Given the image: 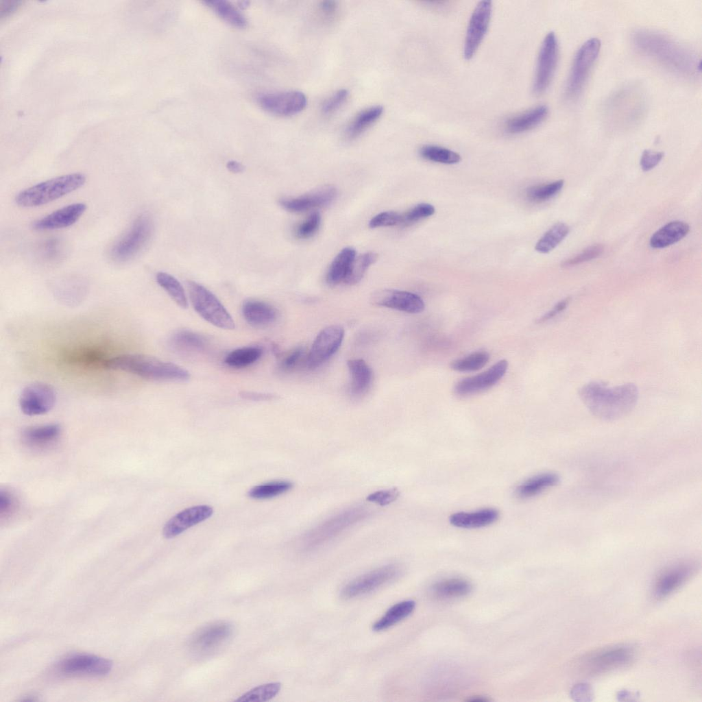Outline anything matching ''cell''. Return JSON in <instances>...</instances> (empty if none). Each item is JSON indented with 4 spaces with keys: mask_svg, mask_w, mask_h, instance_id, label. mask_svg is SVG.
<instances>
[{
    "mask_svg": "<svg viewBox=\"0 0 702 702\" xmlns=\"http://www.w3.org/2000/svg\"><path fill=\"white\" fill-rule=\"evenodd\" d=\"M632 40L639 51L675 72L691 75L701 71V60L691 51L661 33L639 29Z\"/></svg>",
    "mask_w": 702,
    "mask_h": 702,
    "instance_id": "cell-1",
    "label": "cell"
},
{
    "mask_svg": "<svg viewBox=\"0 0 702 702\" xmlns=\"http://www.w3.org/2000/svg\"><path fill=\"white\" fill-rule=\"evenodd\" d=\"M579 394L594 415L607 421L628 414L638 399V388L632 383L609 387L599 382H591L582 387Z\"/></svg>",
    "mask_w": 702,
    "mask_h": 702,
    "instance_id": "cell-2",
    "label": "cell"
},
{
    "mask_svg": "<svg viewBox=\"0 0 702 702\" xmlns=\"http://www.w3.org/2000/svg\"><path fill=\"white\" fill-rule=\"evenodd\" d=\"M105 367L152 380L185 381L190 378L189 372L182 367L144 354H128L108 359Z\"/></svg>",
    "mask_w": 702,
    "mask_h": 702,
    "instance_id": "cell-3",
    "label": "cell"
},
{
    "mask_svg": "<svg viewBox=\"0 0 702 702\" xmlns=\"http://www.w3.org/2000/svg\"><path fill=\"white\" fill-rule=\"evenodd\" d=\"M86 180V176L82 173L62 175L21 191L14 200L21 207L40 206L77 190Z\"/></svg>",
    "mask_w": 702,
    "mask_h": 702,
    "instance_id": "cell-4",
    "label": "cell"
},
{
    "mask_svg": "<svg viewBox=\"0 0 702 702\" xmlns=\"http://www.w3.org/2000/svg\"><path fill=\"white\" fill-rule=\"evenodd\" d=\"M153 230L150 217L138 215L126 232L112 245L110 258L118 263H126L135 257L149 241Z\"/></svg>",
    "mask_w": 702,
    "mask_h": 702,
    "instance_id": "cell-5",
    "label": "cell"
},
{
    "mask_svg": "<svg viewBox=\"0 0 702 702\" xmlns=\"http://www.w3.org/2000/svg\"><path fill=\"white\" fill-rule=\"evenodd\" d=\"M191 302L195 311L210 324L226 330H232L235 323L219 299L202 285L187 282Z\"/></svg>",
    "mask_w": 702,
    "mask_h": 702,
    "instance_id": "cell-6",
    "label": "cell"
},
{
    "mask_svg": "<svg viewBox=\"0 0 702 702\" xmlns=\"http://www.w3.org/2000/svg\"><path fill=\"white\" fill-rule=\"evenodd\" d=\"M367 515L363 507H354L339 513L311 529L303 537L304 549L312 550L333 539Z\"/></svg>",
    "mask_w": 702,
    "mask_h": 702,
    "instance_id": "cell-7",
    "label": "cell"
},
{
    "mask_svg": "<svg viewBox=\"0 0 702 702\" xmlns=\"http://www.w3.org/2000/svg\"><path fill=\"white\" fill-rule=\"evenodd\" d=\"M601 45L598 38H591L577 51L565 88L568 99H574L580 94L598 56Z\"/></svg>",
    "mask_w": 702,
    "mask_h": 702,
    "instance_id": "cell-8",
    "label": "cell"
},
{
    "mask_svg": "<svg viewBox=\"0 0 702 702\" xmlns=\"http://www.w3.org/2000/svg\"><path fill=\"white\" fill-rule=\"evenodd\" d=\"M233 634V627L227 622H217L197 631L189 640L190 651L197 656H207L215 653L227 642Z\"/></svg>",
    "mask_w": 702,
    "mask_h": 702,
    "instance_id": "cell-9",
    "label": "cell"
},
{
    "mask_svg": "<svg viewBox=\"0 0 702 702\" xmlns=\"http://www.w3.org/2000/svg\"><path fill=\"white\" fill-rule=\"evenodd\" d=\"M400 571V567L395 564L371 570L347 583L341 591V596L351 599L370 593L396 579Z\"/></svg>",
    "mask_w": 702,
    "mask_h": 702,
    "instance_id": "cell-10",
    "label": "cell"
},
{
    "mask_svg": "<svg viewBox=\"0 0 702 702\" xmlns=\"http://www.w3.org/2000/svg\"><path fill=\"white\" fill-rule=\"evenodd\" d=\"M343 338L344 329L339 325H332L322 330L306 354V367L313 370L321 366L339 350Z\"/></svg>",
    "mask_w": 702,
    "mask_h": 702,
    "instance_id": "cell-11",
    "label": "cell"
},
{
    "mask_svg": "<svg viewBox=\"0 0 702 702\" xmlns=\"http://www.w3.org/2000/svg\"><path fill=\"white\" fill-rule=\"evenodd\" d=\"M558 60V42L553 32L544 38L542 43L535 71L533 90L536 95L543 93L548 87L553 77Z\"/></svg>",
    "mask_w": 702,
    "mask_h": 702,
    "instance_id": "cell-12",
    "label": "cell"
},
{
    "mask_svg": "<svg viewBox=\"0 0 702 702\" xmlns=\"http://www.w3.org/2000/svg\"><path fill=\"white\" fill-rule=\"evenodd\" d=\"M57 667L65 675L99 677L110 673L112 662L97 655L77 653L62 659Z\"/></svg>",
    "mask_w": 702,
    "mask_h": 702,
    "instance_id": "cell-13",
    "label": "cell"
},
{
    "mask_svg": "<svg viewBox=\"0 0 702 702\" xmlns=\"http://www.w3.org/2000/svg\"><path fill=\"white\" fill-rule=\"evenodd\" d=\"M492 1L483 0L476 5L468 23L466 31L463 56L466 60L471 59L482 43L489 25L492 15Z\"/></svg>",
    "mask_w": 702,
    "mask_h": 702,
    "instance_id": "cell-14",
    "label": "cell"
},
{
    "mask_svg": "<svg viewBox=\"0 0 702 702\" xmlns=\"http://www.w3.org/2000/svg\"><path fill=\"white\" fill-rule=\"evenodd\" d=\"M257 101L265 111L278 116H291L302 111L307 104L305 95L298 90H288L260 95Z\"/></svg>",
    "mask_w": 702,
    "mask_h": 702,
    "instance_id": "cell-15",
    "label": "cell"
},
{
    "mask_svg": "<svg viewBox=\"0 0 702 702\" xmlns=\"http://www.w3.org/2000/svg\"><path fill=\"white\" fill-rule=\"evenodd\" d=\"M56 394L50 385L36 382L27 385L19 398L22 412L27 415H42L49 411L55 405Z\"/></svg>",
    "mask_w": 702,
    "mask_h": 702,
    "instance_id": "cell-16",
    "label": "cell"
},
{
    "mask_svg": "<svg viewBox=\"0 0 702 702\" xmlns=\"http://www.w3.org/2000/svg\"><path fill=\"white\" fill-rule=\"evenodd\" d=\"M371 301L376 306L408 313H421L425 307L423 300L417 294L395 289L376 291L371 297Z\"/></svg>",
    "mask_w": 702,
    "mask_h": 702,
    "instance_id": "cell-17",
    "label": "cell"
},
{
    "mask_svg": "<svg viewBox=\"0 0 702 702\" xmlns=\"http://www.w3.org/2000/svg\"><path fill=\"white\" fill-rule=\"evenodd\" d=\"M508 362L500 360L486 371L459 380L455 387L457 395L465 396L486 390L496 385L505 374Z\"/></svg>",
    "mask_w": 702,
    "mask_h": 702,
    "instance_id": "cell-18",
    "label": "cell"
},
{
    "mask_svg": "<svg viewBox=\"0 0 702 702\" xmlns=\"http://www.w3.org/2000/svg\"><path fill=\"white\" fill-rule=\"evenodd\" d=\"M86 208V204L82 202L69 204L34 221L32 228L34 230L45 231L69 227L79 220Z\"/></svg>",
    "mask_w": 702,
    "mask_h": 702,
    "instance_id": "cell-19",
    "label": "cell"
},
{
    "mask_svg": "<svg viewBox=\"0 0 702 702\" xmlns=\"http://www.w3.org/2000/svg\"><path fill=\"white\" fill-rule=\"evenodd\" d=\"M213 513L212 507L207 505L186 508L167 522L163 527L162 534L167 539L175 537L189 528L206 520Z\"/></svg>",
    "mask_w": 702,
    "mask_h": 702,
    "instance_id": "cell-20",
    "label": "cell"
},
{
    "mask_svg": "<svg viewBox=\"0 0 702 702\" xmlns=\"http://www.w3.org/2000/svg\"><path fill=\"white\" fill-rule=\"evenodd\" d=\"M336 189L330 186L322 187L316 191L296 197L280 199V206L285 210L299 213L313 208L330 204L335 198Z\"/></svg>",
    "mask_w": 702,
    "mask_h": 702,
    "instance_id": "cell-21",
    "label": "cell"
},
{
    "mask_svg": "<svg viewBox=\"0 0 702 702\" xmlns=\"http://www.w3.org/2000/svg\"><path fill=\"white\" fill-rule=\"evenodd\" d=\"M633 655V649L629 646L610 648L591 657L587 668L594 673L615 669L630 663Z\"/></svg>",
    "mask_w": 702,
    "mask_h": 702,
    "instance_id": "cell-22",
    "label": "cell"
},
{
    "mask_svg": "<svg viewBox=\"0 0 702 702\" xmlns=\"http://www.w3.org/2000/svg\"><path fill=\"white\" fill-rule=\"evenodd\" d=\"M241 312L245 320L251 326L263 328L273 324L278 311L272 305L261 300H249L243 302Z\"/></svg>",
    "mask_w": 702,
    "mask_h": 702,
    "instance_id": "cell-23",
    "label": "cell"
},
{
    "mask_svg": "<svg viewBox=\"0 0 702 702\" xmlns=\"http://www.w3.org/2000/svg\"><path fill=\"white\" fill-rule=\"evenodd\" d=\"M693 570L692 565L689 564H681L670 568L656 582V596L662 598L675 591L689 579Z\"/></svg>",
    "mask_w": 702,
    "mask_h": 702,
    "instance_id": "cell-24",
    "label": "cell"
},
{
    "mask_svg": "<svg viewBox=\"0 0 702 702\" xmlns=\"http://www.w3.org/2000/svg\"><path fill=\"white\" fill-rule=\"evenodd\" d=\"M548 108L540 105L509 118L505 123L508 134H517L531 130L539 125L547 117Z\"/></svg>",
    "mask_w": 702,
    "mask_h": 702,
    "instance_id": "cell-25",
    "label": "cell"
},
{
    "mask_svg": "<svg viewBox=\"0 0 702 702\" xmlns=\"http://www.w3.org/2000/svg\"><path fill=\"white\" fill-rule=\"evenodd\" d=\"M499 518V512L493 508H485L470 512H457L450 516L452 525L463 529H476L489 526Z\"/></svg>",
    "mask_w": 702,
    "mask_h": 702,
    "instance_id": "cell-26",
    "label": "cell"
},
{
    "mask_svg": "<svg viewBox=\"0 0 702 702\" xmlns=\"http://www.w3.org/2000/svg\"><path fill=\"white\" fill-rule=\"evenodd\" d=\"M350 375V393L354 396H361L370 389L373 372L368 364L361 359H350L347 362Z\"/></svg>",
    "mask_w": 702,
    "mask_h": 702,
    "instance_id": "cell-27",
    "label": "cell"
},
{
    "mask_svg": "<svg viewBox=\"0 0 702 702\" xmlns=\"http://www.w3.org/2000/svg\"><path fill=\"white\" fill-rule=\"evenodd\" d=\"M690 231V226L682 221L668 222L657 230L650 239V245L653 248L662 249L671 245L683 237Z\"/></svg>",
    "mask_w": 702,
    "mask_h": 702,
    "instance_id": "cell-28",
    "label": "cell"
},
{
    "mask_svg": "<svg viewBox=\"0 0 702 702\" xmlns=\"http://www.w3.org/2000/svg\"><path fill=\"white\" fill-rule=\"evenodd\" d=\"M559 481V476L555 473H541L520 484L516 489V495L519 498L527 499L556 485Z\"/></svg>",
    "mask_w": 702,
    "mask_h": 702,
    "instance_id": "cell-29",
    "label": "cell"
},
{
    "mask_svg": "<svg viewBox=\"0 0 702 702\" xmlns=\"http://www.w3.org/2000/svg\"><path fill=\"white\" fill-rule=\"evenodd\" d=\"M356 256V251L352 247L341 250L329 266L326 274L328 284L334 286L344 282Z\"/></svg>",
    "mask_w": 702,
    "mask_h": 702,
    "instance_id": "cell-30",
    "label": "cell"
},
{
    "mask_svg": "<svg viewBox=\"0 0 702 702\" xmlns=\"http://www.w3.org/2000/svg\"><path fill=\"white\" fill-rule=\"evenodd\" d=\"M472 589V585L468 580L451 578L435 583L431 588V592L435 598L446 600L465 596Z\"/></svg>",
    "mask_w": 702,
    "mask_h": 702,
    "instance_id": "cell-31",
    "label": "cell"
},
{
    "mask_svg": "<svg viewBox=\"0 0 702 702\" xmlns=\"http://www.w3.org/2000/svg\"><path fill=\"white\" fill-rule=\"evenodd\" d=\"M383 112V108L379 105L361 110L347 126L345 131L346 137L349 140L357 138L374 123L381 117Z\"/></svg>",
    "mask_w": 702,
    "mask_h": 702,
    "instance_id": "cell-32",
    "label": "cell"
},
{
    "mask_svg": "<svg viewBox=\"0 0 702 702\" xmlns=\"http://www.w3.org/2000/svg\"><path fill=\"white\" fill-rule=\"evenodd\" d=\"M415 602L407 600L391 607L372 626L374 631L386 630L408 617L414 610Z\"/></svg>",
    "mask_w": 702,
    "mask_h": 702,
    "instance_id": "cell-33",
    "label": "cell"
},
{
    "mask_svg": "<svg viewBox=\"0 0 702 702\" xmlns=\"http://www.w3.org/2000/svg\"><path fill=\"white\" fill-rule=\"evenodd\" d=\"M204 3L222 20L237 28L246 27L245 16L230 2L225 0L205 1Z\"/></svg>",
    "mask_w": 702,
    "mask_h": 702,
    "instance_id": "cell-34",
    "label": "cell"
},
{
    "mask_svg": "<svg viewBox=\"0 0 702 702\" xmlns=\"http://www.w3.org/2000/svg\"><path fill=\"white\" fill-rule=\"evenodd\" d=\"M171 346L177 350L184 352H196L205 350L207 342L201 335L189 330L176 332L171 339Z\"/></svg>",
    "mask_w": 702,
    "mask_h": 702,
    "instance_id": "cell-35",
    "label": "cell"
},
{
    "mask_svg": "<svg viewBox=\"0 0 702 702\" xmlns=\"http://www.w3.org/2000/svg\"><path fill=\"white\" fill-rule=\"evenodd\" d=\"M263 350L257 346H246L229 352L224 363L229 367L243 368L256 363L261 357Z\"/></svg>",
    "mask_w": 702,
    "mask_h": 702,
    "instance_id": "cell-36",
    "label": "cell"
},
{
    "mask_svg": "<svg viewBox=\"0 0 702 702\" xmlns=\"http://www.w3.org/2000/svg\"><path fill=\"white\" fill-rule=\"evenodd\" d=\"M569 227L559 222L551 227L537 242L535 249L540 253L547 254L554 250L568 234Z\"/></svg>",
    "mask_w": 702,
    "mask_h": 702,
    "instance_id": "cell-37",
    "label": "cell"
},
{
    "mask_svg": "<svg viewBox=\"0 0 702 702\" xmlns=\"http://www.w3.org/2000/svg\"><path fill=\"white\" fill-rule=\"evenodd\" d=\"M156 280L177 305L182 308L188 307V300L184 288L175 277L161 271L157 273Z\"/></svg>",
    "mask_w": 702,
    "mask_h": 702,
    "instance_id": "cell-38",
    "label": "cell"
},
{
    "mask_svg": "<svg viewBox=\"0 0 702 702\" xmlns=\"http://www.w3.org/2000/svg\"><path fill=\"white\" fill-rule=\"evenodd\" d=\"M292 487L293 484L287 481H271L253 487L247 495L254 499H268L286 493Z\"/></svg>",
    "mask_w": 702,
    "mask_h": 702,
    "instance_id": "cell-39",
    "label": "cell"
},
{
    "mask_svg": "<svg viewBox=\"0 0 702 702\" xmlns=\"http://www.w3.org/2000/svg\"><path fill=\"white\" fill-rule=\"evenodd\" d=\"M60 427L58 424H47L31 427L23 432L25 439L35 445H43L55 440L60 433Z\"/></svg>",
    "mask_w": 702,
    "mask_h": 702,
    "instance_id": "cell-40",
    "label": "cell"
},
{
    "mask_svg": "<svg viewBox=\"0 0 702 702\" xmlns=\"http://www.w3.org/2000/svg\"><path fill=\"white\" fill-rule=\"evenodd\" d=\"M281 689L279 682H271L252 688L241 695L235 702H264L274 698Z\"/></svg>",
    "mask_w": 702,
    "mask_h": 702,
    "instance_id": "cell-41",
    "label": "cell"
},
{
    "mask_svg": "<svg viewBox=\"0 0 702 702\" xmlns=\"http://www.w3.org/2000/svg\"><path fill=\"white\" fill-rule=\"evenodd\" d=\"M420 156L428 160L442 164L452 165L460 162V155L449 149L433 145H427L420 149Z\"/></svg>",
    "mask_w": 702,
    "mask_h": 702,
    "instance_id": "cell-42",
    "label": "cell"
},
{
    "mask_svg": "<svg viewBox=\"0 0 702 702\" xmlns=\"http://www.w3.org/2000/svg\"><path fill=\"white\" fill-rule=\"evenodd\" d=\"M376 259L377 254L374 252H367L356 256L344 282L350 285L357 284L363 278L370 265L376 261Z\"/></svg>",
    "mask_w": 702,
    "mask_h": 702,
    "instance_id": "cell-43",
    "label": "cell"
},
{
    "mask_svg": "<svg viewBox=\"0 0 702 702\" xmlns=\"http://www.w3.org/2000/svg\"><path fill=\"white\" fill-rule=\"evenodd\" d=\"M489 359V354L487 352L478 351L452 361L450 367L457 372L476 371L486 365Z\"/></svg>",
    "mask_w": 702,
    "mask_h": 702,
    "instance_id": "cell-44",
    "label": "cell"
},
{
    "mask_svg": "<svg viewBox=\"0 0 702 702\" xmlns=\"http://www.w3.org/2000/svg\"><path fill=\"white\" fill-rule=\"evenodd\" d=\"M564 181L559 180L548 184L533 186L526 191L527 197L533 202H540L556 195L563 188Z\"/></svg>",
    "mask_w": 702,
    "mask_h": 702,
    "instance_id": "cell-45",
    "label": "cell"
},
{
    "mask_svg": "<svg viewBox=\"0 0 702 702\" xmlns=\"http://www.w3.org/2000/svg\"><path fill=\"white\" fill-rule=\"evenodd\" d=\"M435 212L434 206L430 204H417L405 213L402 214V224L407 225L417 222L433 215Z\"/></svg>",
    "mask_w": 702,
    "mask_h": 702,
    "instance_id": "cell-46",
    "label": "cell"
},
{
    "mask_svg": "<svg viewBox=\"0 0 702 702\" xmlns=\"http://www.w3.org/2000/svg\"><path fill=\"white\" fill-rule=\"evenodd\" d=\"M306 355L301 347L290 351L281 361L280 368L285 372H292L302 365L306 366Z\"/></svg>",
    "mask_w": 702,
    "mask_h": 702,
    "instance_id": "cell-47",
    "label": "cell"
},
{
    "mask_svg": "<svg viewBox=\"0 0 702 702\" xmlns=\"http://www.w3.org/2000/svg\"><path fill=\"white\" fill-rule=\"evenodd\" d=\"M604 247L601 244H596L588 247L581 253L572 256L562 263L563 267H573L581 263L593 260L598 257L603 252Z\"/></svg>",
    "mask_w": 702,
    "mask_h": 702,
    "instance_id": "cell-48",
    "label": "cell"
},
{
    "mask_svg": "<svg viewBox=\"0 0 702 702\" xmlns=\"http://www.w3.org/2000/svg\"><path fill=\"white\" fill-rule=\"evenodd\" d=\"M321 223V215L318 212L312 213L296 229V235L300 239L313 236L318 230Z\"/></svg>",
    "mask_w": 702,
    "mask_h": 702,
    "instance_id": "cell-49",
    "label": "cell"
},
{
    "mask_svg": "<svg viewBox=\"0 0 702 702\" xmlns=\"http://www.w3.org/2000/svg\"><path fill=\"white\" fill-rule=\"evenodd\" d=\"M399 224H402V214L394 211H385L378 213L372 217L369 222V226L372 228L394 226Z\"/></svg>",
    "mask_w": 702,
    "mask_h": 702,
    "instance_id": "cell-50",
    "label": "cell"
},
{
    "mask_svg": "<svg viewBox=\"0 0 702 702\" xmlns=\"http://www.w3.org/2000/svg\"><path fill=\"white\" fill-rule=\"evenodd\" d=\"M349 92L346 89H339L326 99L322 105V111L324 114H330L337 111L346 101Z\"/></svg>",
    "mask_w": 702,
    "mask_h": 702,
    "instance_id": "cell-51",
    "label": "cell"
},
{
    "mask_svg": "<svg viewBox=\"0 0 702 702\" xmlns=\"http://www.w3.org/2000/svg\"><path fill=\"white\" fill-rule=\"evenodd\" d=\"M398 496L399 492L398 489L392 488L372 493L367 497V500L385 506L396 500Z\"/></svg>",
    "mask_w": 702,
    "mask_h": 702,
    "instance_id": "cell-52",
    "label": "cell"
},
{
    "mask_svg": "<svg viewBox=\"0 0 702 702\" xmlns=\"http://www.w3.org/2000/svg\"><path fill=\"white\" fill-rule=\"evenodd\" d=\"M664 154L662 152L644 150L641 156L640 165L644 171H648L656 167L662 160Z\"/></svg>",
    "mask_w": 702,
    "mask_h": 702,
    "instance_id": "cell-53",
    "label": "cell"
},
{
    "mask_svg": "<svg viewBox=\"0 0 702 702\" xmlns=\"http://www.w3.org/2000/svg\"><path fill=\"white\" fill-rule=\"evenodd\" d=\"M21 1L0 0V19H3L12 16L21 8Z\"/></svg>",
    "mask_w": 702,
    "mask_h": 702,
    "instance_id": "cell-54",
    "label": "cell"
},
{
    "mask_svg": "<svg viewBox=\"0 0 702 702\" xmlns=\"http://www.w3.org/2000/svg\"><path fill=\"white\" fill-rule=\"evenodd\" d=\"M569 302L570 298H568L561 300L557 304H556L550 311H548L544 315L540 317L537 320V322L543 323L555 317L556 315H557L559 313H560L566 308L569 304Z\"/></svg>",
    "mask_w": 702,
    "mask_h": 702,
    "instance_id": "cell-55",
    "label": "cell"
},
{
    "mask_svg": "<svg viewBox=\"0 0 702 702\" xmlns=\"http://www.w3.org/2000/svg\"><path fill=\"white\" fill-rule=\"evenodd\" d=\"M239 396L245 400L252 401H268L276 399L277 396L275 394L269 393H261L257 391H243L239 393Z\"/></svg>",
    "mask_w": 702,
    "mask_h": 702,
    "instance_id": "cell-56",
    "label": "cell"
},
{
    "mask_svg": "<svg viewBox=\"0 0 702 702\" xmlns=\"http://www.w3.org/2000/svg\"><path fill=\"white\" fill-rule=\"evenodd\" d=\"M571 694L576 701H588L592 697L591 688L585 683L578 684L572 690Z\"/></svg>",
    "mask_w": 702,
    "mask_h": 702,
    "instance_id": "cell-57",
    "label": "cell"
},
{
    "mask_svg": "<svg viewBox=\"0 0 702 702\" xmlns=\"http://www.w3.org/2000/svg\"><path fill=\"white\" fill-rule=\"evenodd\" d=\"M12 500L10 499V495L8 493L1 491L0 494L1 513H7L10 510Z\"/></svg>",
    "mask_w": 702,
    "mask_h": 702,
    "instance_id": "cell-58",
    "label": "cell"
},
{
    "mask_svg": "<svg viewBox=\"0 0 702 702\" xmlns=\"http://www.w3.org/2000/svg\"><path fill=\"white\" fill-rule=\"evenodd\" d=\"M320 8L325 14L330 15L336 11L337 4L334 1H324L321 3Z\"/></svg>",
    "mask_w": 702,
    "mask_h": 702,
    "instance_id": "cell-59",
    "label": "cell"
},
{
    "mask_svg": "<svg viewBox=\"0 0 702 702\" xmlns=\"http://www.w3.org/2000/svg\"><path fill=\"white\" fill-rule=\"evenodd\" d=\"M226 167L229 171L234 173H241L244 170V167L240 162L235 160L228 161L226 164Z\"/></svg>",
    "mask_w": 702,
    "mask_h": 702,
    "instance_id": "cell-60",
    "label": "cell"
},
{
    "mask_svg": "<svg viewBox=\"0 0 702 702\" xmlns=\"http://www.w3.org/2000/svg\"><path fill=\"white\" fill-rule=\"evenodd\" d=\"M468 701H478V702L481 701V702H484V701H487V699H485V698H483V697H474L472 699H468Z\"/></svg>",
    "mask_w": 702,
    "mask_h": 702,
    "instance_id": "cell-61",
    "label": "cell"
}]
</instances>
